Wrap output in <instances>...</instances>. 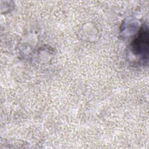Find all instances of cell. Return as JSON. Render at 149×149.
Here are the masks:
<instances>
[{
  "mask_svg": "<svg viewBox=\"0 0 149 149\" xmlns=\"http://www.w3.org/2000/svg\"><path fill=\"white\" fill-rule=\"evenodd\" d=\"M149 33L147 25H143L130 43V51L144 63L148 60Z\"/></svg>",
  "mask_w": 149,
  "mask_h": 149,
  "instance_id": "cell-1",
  "label": "cell"
}]
</instances>
